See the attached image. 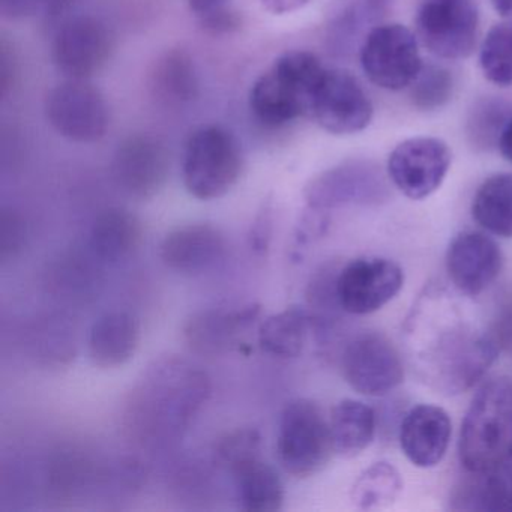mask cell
<instances>
[{"label": "cell", "instance_id": "17", "mask_svg": "<svg viewBox=\"0 0 512 512\" xmlns=\"http://www.w3.org/2000/svg\"><path fill=\"white\" fill-rule=\"evenodd\" d=\"M499 245L479 232L455 236L446 251V272L458 292L478 296L491 286L502 271Z\"/></svg>", "mask_w": 512, "mask_h": 512}, {"label": "cell", "instance_id": "14", "mask_svg": "<svg viewBox=\"0 0 512 512\" xmlns=\"http://www.w3.org/2000/svg\"><path fill=\"white\" fill-rule=\"evenodd\" d=\"M452 152L436 137H412L395 146L388 158V176L398 191L424 200L439 190L448 175Z\"/></svg>", "mask_w": 512, "mask_h": 512}, {"label": "cell", "instance_id": "19", "mask_svg": "<svg viewBox=\"0 0 512 512\" xmlns=\"http://www.w3.org/2000/svg\"><path fill=\"white\" fill-rule=\"evenodd\" d=\"M451 434V418L446 410L433 404H418L401 421V451L413 466L430 469L445 457Z\"/></svg>", "mask_w": 512, "mask_h": 512}, {"label": "cell", "instance_id": "16", "mask_svg": "<svg viewBox=\"0 0 512 512\" xmlns=\"http://www.w3.org/2000/svg\"><path fill=\"white\" fill-rule=\"evenodd\" d=\"M166 146L148 134L128 137L116 149L112 173L118 187L137 200L157 196L169 178Z\"/></svg>", "mask_w": 512, "mask_h": 512}, {"label": "cell", "instance_id": "30", "mask_svg": "<svg viewBox=\"0 0 512 512\" xmlns=\"http://www.w3.org/2000/svg\"><path fill=\"white\" fill-rule=\"evenodd\" d=\"M413 106L422 112H434L449 103L454 94V77L442 65H422L410 85Z\"/></svg>", "mask_w": 512, "mask_h": 512}, {"label": "cell", "instance_id": "1", "mask_svg": "<svg viewBox=\"0 0 512 512\" xmlns=\"http://www.w3.org/2000/svg\"><path fill=\"white\" fill-rule=\"evenodd\" d=\"M410 359L425 383L445 395L472 388L496 361L493 338L448 293L419 299L407 322Z\"/></svg>", "mask_w": 512, "mask_h": 512}, {"label": "cell", "instance_id": "10", "mask_svg": "<svg viewBox=\"0 0 512 512\" xmlns=\"http://www.w3.org/2000/svg\"><path fill=\"white\" fill-rule=\"evenodd\" d=\"M370 95L349 71L326 68L314 95L310 118L334 136L361 133L373 121Z\"/></svg>", "mask_w": 512, "mask_h": 512}, {"label": "cell", "instance_id": "12", "mask_svg": "<svg viewBox=\"0 0 512 512\" xmlns=\"http://www.w3.org/2000/svg\"><path fill=\"white\" fill-rule=\"evenodd\" d=\"M113 44L112 32L97 17H71L56 29L53 64L67 79L89 80L106 67Z\"/></svg>", "mask_w": 512, "mask_h": 512}, {"label": "cell", "instance_id": "22", "mask_svg": "<svg viewBox=\"0 0 512 512\" xmlns=\"http://www.w3.org/2000/svg\"><path fill=\"white\" fill-rule=\"evenodd\" d=\"M142 223L125 209L112 208L95 218L89 235L92 253L106 263H119L133 256L142 242Z\"/></svg>", "mask_w": 512, "mask_h": 512}, {"label": "cell", "instance_id": "23", "mask_svg": "<svg viewBox=\"0 0 512 512\" xmlns=\"http://www.w3.org/2000/svg\"><path fill=\"white\" fill-rule=\"evenodd\" d=\"M239 505L248 512H275L283 508L284 485L274 467L259 457L230 470Z\"/></svg>", "mask_w": 512, "mask_h": 512}, {"label": "cell", "instance_id": "25", "mask_svg": "<svg viewBox=\"0 0 512 512\" xmlns=\"http://www.w3.org/2000/svg\"><path fill=\"white\" fill-rule=\"evenodd\" d=\"M317 331V319L302 307H290L263 320L259 328V344L269 355L296 358L307 343L308 334Z\"/></svg>", "mask_w": 512, "mask_h": 512}, {"label": "cell", "instance_id": "18", "mask_svg": "<svg viewBox=\"0 0 512 512\" xmlns=\"http://www.w3.org/2000/svg\"><path fill=\"white\" fill-rule=\"evenodd\" d=\"M227 241L211 224H185L167 233L160 245V259L182 275H200L223 262Z\"/></svg>", "mask_w": 512, "mask_h": 512}, {"label": "cell", "instance_id": "41", "mask_svg": "<svg viewBox=\"0 0 512 512\" xmlns=\"http://www.w3.org/2000/svg\"><path fill=\"white\" fill-rule=\"evenodd\" d=\"M508 484H509V488H511V496H512V472H511V478H508Z\"/></svg>", "mask_w": 512, "mask_h": 512}, {"label": "cell", "instance_id": "29", "mask_svg": "<svg viewBox=\"0 0 512 512\" xmlns=\"http://www.w3.org/2000/svg\"><path fill=\"white\" fill-rule=\"evenodd\" d=\"M479 65L488 82L500 88L512 86V20L497 23L485 35Z\"/></svg>", "mask_w": 512, "mask_h": 512}, {"label": "cell", "instance_id": "15", "mask_svg": "<svg viewBox=\"0 0 512 512\" xmlns=\"http://www.w3.org/2000/svg\"><path fill=\"white\" fill-rule=\"evenodd\" d=\"M344 379L362 395L382 397L403 383L404 367L394 344L379 332L353 338L341 359Z\"/></svg>", "mask_w": 512, "mask_h": 512}, {"label": "cell", "instance_id": "37", "mask_svg": "<svg viewBox=\"0 0 512 512\" xmlns=\"http://www.w3.org/2000/svg\"><path fill=\"white\" fill-rule=\"evenodd\" d=\"M77 0H46L44 16L49 23H56L64 19L65 14L71 10Z\"/></svg>", "mask_w": 512, "mask_h": 512}, {"label": "cell", "instance_id": "24", "mask_svg": "<svg viewBox=\"0 0 512 512\" xmlns=\"http://www.w3.org/2000/svg\"><path fill=\"white\" fill-rule=\"evenodd\" d=\"M149 88L164 106L190 103L199 94L196 65L184 50H169L157 59L149 76Z\"/></svg>", "mask_w": 512, "mask_h": 512}, {"label": "cell", "instance_id": "6", "mask_svg": "<svg viewBox=\"0 0 512 512\" xmlns=\"http://www.w3.org/2000/svg\"><path fill=\"white\" fill-rule=\"evenodd\" d=\"M332 452L331 428L319 404L307 398L287 403L278 424L281 467L295 478H308L326 466Z\"/></svg>", "mask_w": 512, "mask_h": 512}, {"label": "cell", "instance_id": "27", "mask_svg": "<svg viewBox=\"0 0 512 512\" xmlns=\"http://www.w3.org/2000/svg\"><path fill=\"white\" fill-rule=\"evenodd\" d=\"M472 215L491 235L512 239V175L500 173L485 179L473 197Z\"/></svg>", "mask_w": 512, "mask_h": 512}, {"label": "cell", "instance_id": "7", "mask_svg": "<svg viewBox=\"0 0 512 512\" xmlns=\"http://www.w3.org/2000/svg\"><path fill=\"white\" fill-rule=\"evenodd\" d=\"M415 35L419 44L436 58H469L478 44V5L475 0H421Z\"/></svg>", "mask_w": 512, "mask_h": 512}, {"label": "cell", "instance_id": "8", "mask_svg": "<svg viewBox=\"0 0 512 512\" xmlns=\"http://www.w3.org/2000/svg\"><path fill=\"white\" fill-rule=\"evenodd\" d=\"M418 38L406 26L386 23L371 28L359 47V61L377 88L398 92L410 88L422 68Z\"/></svg>", "mask_w": 512, "mask_h": 512}, {"label": "cell", "instance_id": "36", "mask_svg": "<svg viewBox=\"0 0 512 512\" xmlns=\"http://www.w3.org/2000/svg\"><path fill=\"white\" fill-rule=\"evenodd\" d=\"M313 0H262L263 7L275 16L295 13L307 7Z\"/></svg>", "mask_w": 512, "mask_h": 512}, {"label": "cell", "instance_id": "3", "mask_svg": "<svg viewBox=\"0 0 512 512\" xmlns=\"http://www.w3.org/2000/svg\"><path fill=\"white\" fill-rule=\"evenodd\" d=\"M458 455L470 475L500 472L512 463V382L494 377L470 401L461 422Z\"/></svg>", "mask_w": 512, "mask_h": 512}, {"label": "cell", "instance_id": "28", "mask_svg": "<svg viewBox=\"0 0 512 512\" xmlns=\"http://www.w3.org/2000/svg\"><path fill=\"white\" fill-rule=\"evenodd\" d=\"M401 490L400 472L391 463L379 461L358 476L352 488V500L359 509H385L397 500Z\"/></svg>", "mask_w": 512, "mask_h": 512}, {"label": "cell", "instance_id": "13", "mask_svg": "<svg viewBox=\"0 0 512 512\" xmlns=\"http://www.w3.org/2000/svg\"><path fill=\"white\" fill-rule=\"evenodd\" d=\"M404 286V272L394 260L362 257L347 263L335 278L341 310L355 316L376 313Z\"/></svg>", "mask_w": 512, "mask_h": 512}, {"label": "cell", "instance_id": "40", "mask_svg": "<svg viewBox=\"0 0 512 512\" xmlns=\"http://www.w3.org/2000/svg\"><path fill=\"white\" fill-rule=\"evenodd\" d=\"M494 11L502 17L503 20H512V0H490Z\"/></svg>", "mask_w": 512, "mask_h": 512}, {"label": "cell", "instance_id": "34", "mask_svg": "<svg viewBox=\"0 0 512 512\" xmlns=\"http://www.w3.org/2000/svg\"><path fill=\"white\" fill-rule=\"evenodd\" d=\"M26 223L13 209H4L0 215V259H16L26 244Z\"/></svg>", "mask_w": 512, "mask_h": 512}, {"label": "cell", "instance_id": "38", "mask_svg": "<svg viewBox=\"0 0 512 512\" xmlns=\"http://www.w3.org/2000/svg\"><path fill=\"white\" fill-rule=\"evenodd\" d=\"M271 224H269L268 218L260 217L259 223L254 226L253 233H251V247H254L256 251L266 250L268 247L269 238H271Z\"/></svg>", "mask_w": 512, "mask_h": 512}, {"label": "cell", "instance_id": "32", "mask_svg": "<svg viewBox=\"0 0 512 512\" xmlns=\"http://www.w3.org/2000/svg\"><path fill=\"white\" fill-rule=\"evenodd\" d=\"M191 14L209 34H230L241 26L233 0H187Z\"/></svg>", "mask_w": 512, "mask_h": 512}, {"label": "cell", "instance_id": "31", "mask_svg": "<svg viewBox=\"0 0 512 512\" xmlns=\"http://www.w3.org/2000/svg\"><path fill=\"white\" fill-rule=\"evenodd\" d=\"M511 107L502 100H487L473 109L469 121V137L476 148L496 146L500 133L511 118Z\"/></svg>", "mask_w": 512, "mask_h": 512}, {"label": "cell", "instance_id": "9", "mask_svg": "<svg viewBox=\"0 0 512 512\" xmlns=\"http://www.w3.org/2000/svg\"><path fill=\"white\" fill-rule=\"evenodd\" d=\"M44 113L50 127L70 142H100L109 130L106 98L88 80L67 79L55 86L47 94Z\"/></svg>", "mask_w": 512, "mask_h": 512}, {"label": "cell", "instance_id": "26", "mask_svg": "<svg viewBox=\"0 0 512 512\" xmlns=\"http://www.w3.org/2000/svg\"><path fill=\"white\" fill-rule=\"evenodd\" d=\"M334 452L344 458L361 454L373 442L376 413L362 401L341 400L329 416Z\"/></svg>", "mask_w": 512, "mask_h": 512}, {"label": "cell", "instance_id": "20", "mask_svg": "<svg viewBox=\"0 0 512 512\" xmlns=\"http://www.w3.org/2000/svg\"><path fill=\"white\" fill-rule=\"evenodd\" d=\"M260 307L248 305L242 310H203L185 323L188 346L200 355L217 356L235 344L244 329L259 317Z\"/></svg>", "mask_w": 512, "mask_h": 512}, {"label": "cell", "instance_id": "33", "mask_svg": "<svg viewBox=\"0 0 512 512\" xmlns=\"http://www.w3.org/2000/svg\"><path fill=\"white\" fill-rule=\"evenodd\" d=\"M260 443H262V439H260L259 431L253 430V428L232 431L218 442L217 449H215L217 461L230 472L244 461L259 457Z\"/></svg>", "mask_w": 512, "mask_h": 512}, {"label": "cell", "instance_id": "4", "mask_svg": "<svg viewBox=\"0 0 512 512\" xmlns=\"http://www.w3.org/2000/svg\"><path fill=\"white\" fill-rule=\"evenodd\" d=\"M325 71L313 53H284L251 86L248 106L254 118L265 127L278 128L310 116Z\"/></svg>", "mask_w": 512, "mask_h": 512}, {"label": "cell", "instance_id": "35", "mask_svg": "<svg viewBox=\"0 0 512 512\" xmlns=\"http://www.w3.org/2000/svg\"><path fill=\"white\" fill-rule=\"evenodd\" d=\"M46 0H0V16L10 22L29 19L37 13H44Z\"/></svg>", "mask_w": 512, "mask_h": 512}, {"label": "cell", "instance_id": "11", "mask_svg": "<svg viewBox=\"0 0 512 512\" xmlns=\"http://www.w3.org/2000/svg\"><path fill=\"white\" fill-rule=\"evenodd\" d=\"M388 185L376 164L350 160L311 179L305 187L308 206L317 211L350 205H377L388 199Z\"/></svg>", "mask_w": 512, "mask_h": 512}, {"label": "cell", "instance_id": "21", "mask_svg": "<svg viewBox=\"0 0 512 512\" xmlns=\"http://www.w3.org/2000/svg\"><path fill=\"white\" fill-rule=\"evenodd\" d=\"M140 340V326L131 314L112 311L104 314L89 332V358L100 368H116L127 364Z\"/></svg>", "mask_w": 512, "mask_h": 512}, {"label": "cell", "instance_id": "2", "mask_svg": "<svg viewBox=\"0 0 512 512\" xmlns=\"http://www.w3.org/2000/svg\"><path fill=\"white\" fill-rule=\"evenodd\" d=\"M208 395L209 380L199 367L185 359H160L130 392L125 427L142 446L170 445L182 437Z\"/></svg>", "mask_w": 512, "mask_h": 512}, {"label": "cell", "instance_id": "39", "mask_svg": "<svg viewBox=\"0 0 512 512\" xmlns=\"http://www.w3.org/2000/svg\"><path fill=\"white\" fill-rule=\"evenodd\" d=\"M497 149L506 161L512 163V116L503 127L502 133H500L499 140H497Z\"/></svg>", "mask_w": 512, "mask_h": 512}, {"label": "cell", "instance_id": "5", "mask_svg": "<svg viewBox=\"0 0 512 512\" xmlns=\"http://www.w3.org/2000/svg\"><path fill=\"white\" fill-rule=\"evenodd\" d=\"M244 157L238 139L220 125L197 128L182 160V179L191 196L199 200L221 199L242 175Z\"/></svg>", "mask_w": 512, "mask_h": 512}]
</instances>
